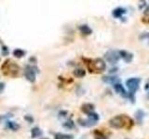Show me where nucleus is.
Segmentation results:
<instances>
[{
    "label": "nucleus",
    "instance_id": "16",
    "mask_svg": "<svg viewBox=\"0 0 149 139\" xmlns=\"http://www.w3.org/2000/svg\"><path fill=\"white\" fill-rule=\"evenodd\" d=\"M7 127L9 128V130L11 131H18L20 129V125L18 124L17 123H15V121H7Z\"/></svg>",
    "mask_w": 149,
    "mask_h": 139
},
{
    "label": "nucleus",
    "instance_id": "13",
    "mask_svg": "<svg viewBox=\"0 0 149 139\" xmlns=\"http://www.w3.org/2000/svg\"><path fill=\"white\" fill-rule=\"evenodd\" d=\"M79 31L81 32V33L84 34V35H90V34L92 33V29L91 28L87 25V24H83V25H80L78 27Z\"/></svg>",
    "mask_w": 149,
    "mask_h": 139
},
{
    "label": "nucleus",
    "instance_id": "33",
    "mask_svg": "<svg viewBox=\"0 0 149 139\" xmlns=\"http://www.w3.org/2000/svg\"><path fill=\"white\" fill-rule=\"evenodd\" d=\"M147 97H148V98H149V92L147 93Z\"/></svg>",
    "mask_w": 149,
    "mask_h": 139
},
{
    "label": "nucleus",
    "instance_id": "6",
    "mask_svg": "<svg viewBox=\"0 0 149 139\" xmlns=\"http://www.w3.org/2000/svg\"><path fill=\"white\" fill-rule=\"evenodd\" d=\"M104 58L105 60H107L109 63L111 64H116L118 63V60H119V54H118V51H116V50H109L105 53L104 55Z\"/></svg>",
    "mask_w": 149,
    "mask_h": 139
},
{
    "label": "nucleus",
    "instance_id": "3",
    "mask_svg": "<svg viewBox=\"0 0 149 139\" xmlns=\"http://www.w3.org/2000/svg\"><path fill=\"white\" fill-rule=\"evenodd\" d=\"M83 60L86 62V66L88 67V70L90 72H96V73H100L105 71L106 64L104 60L102 58H95V60H86L83 58Z\"/></svg>",
    "mask_w": 149,
    "mask_h": 139
},
{
    "label": "nucleus",
    "instance_id": "15",
    "mask_svg": "<svg viewBox=\"0 0 149 139\" xmlns=\"http://www.w3.org/2000/svg\"><path fill=\"white\" fill-rule=\"evenodd\" d=\"M74 76H76V78H83L85 75H86V71L82 68H77L76 70H74L73 71Z\"/></svg>",
    "mask_w": 149,
    "mask_h": 139
},
{
    "label": "nucleus",
    "instance_id": "26",
    "mask_svg": "<svg viewBox=\"0 0 149 139\" xmlns=\"http://www.w3.org/2000/svg\"><path fill=\"white\" fill-rule=\"evenodd\" d=\"M140 39L141 40H144V39L149 40V33H144L143 34H141V35H140Z\"/></svg>",
    "mask_w": 149,
    "mask_h": 139
},
{
    "label": "nucleus",
    "instance_id": "30",
    "mask_svg": "<svg viewBox=\"0 0 149 139\" xmlns=\"http://www.w3.org/2000/svg\"><path fill=\"white\" fill-rule=\"evenodd\" d=\"M116 71H118V68H114V69H111L109 71V72L110 73H114V72H116Z\"/></svg>",
    "mask_w": 149,
    "mask_h": 139
},
{
    "label": "nucleus",
    "instance_id": "8",
    "mask_svg": "<svg viewBox=\"0 0 149 139\" xmlns=\"http://www.w3.org/2000/svg\"><path fill=\"white\" fill-rule=\"evenodd\" d=\"M113 87H114L115 91L118 93V94H119V95L121 96L125 97V98H127V97H128V92L126 91L125 88L123 87V85L120 83H116V85H113Z\"/></svg>",
    "mask_w": 149,
    "mask_h": 139
},
{
    "label": "nucleus",
    "instance_id": "22",
    "mask_svg": "<svg viewBox=\"0 0 149 139\" xmlns=\"http://www.w3.org/2000/svg\"><path fill=\"white\" fill-rule=\"evenodd\" d=\"M94 135H95V139H108L107 135H105L104 133H102V132L99 130H96L94 132Z\"/></svg>",
    "mask_w": 149,
    "mask_h": 139
},
{
    "label": "nucleus",
    "instance_id": "11",
    "mask_svg": "<svg viewBox=\"0 0 149 139\" xmlns=\"http://www.w3.org/2000/svg\"><path fill=\"white\" fill-rule=\"evenodd\" d=\"M102 81L106 83H109V85H116V83H120V79L118 77H116V76H110V75H107V76H104L102 77Z\"/></svg>",
    "mask_w": 149,
    "mask_h": 139
},
{
    "label": "nucleus",
    "instance_id": "7",
    "mask_svg": "<svg viewBox=\"0 0 149 139\" xmlns=\"http://www.w3.org/2000/svg\"><path fill=\"white\" fill-rule=\"evenodd\" d=\"M119 57L123 58V60L126 62V63H130L133 60V54L130 53L129 51L126 50H120L118 51Z\"/></svg>",
    "mask_w": 149,
    "mask_h": 139
},
{
    "label": "nucleus",
    "instance_id": "2",
    "mask_svg": "<svg viewBox=\"0 0 149 139\" xmlns=\"http://www.w3.org/2000/svg\"><path fill=\"white\" fill-rule=\"evenodd\" d=\"M20 66L15 61H13L10 58H8L4 61V63L1 66V71L5 76L11 78H16L20 75Z\"/></svg>",
    "mask_w": 149,
    "mask_h": 139
},
{
    "label": "nucleus",
    "instance_id": "18",
    "mask_svg": "<svg viewBox=\"0 0 149 139\" xmlns=\"http://www.w3.org/2000/svg\"><path fill=\"white\" fill-rule=\"evenodd\" d=\"M144 112L142 109H139V110H137L136 111V113H135V118H136V120L138 121V123H143V120H144Z\"/></svg>",
    "mask_w": 149,
    "mask_h": 139
},
{
    "label": "nucleus",
    "instance_id": "28",
    "mask_svg": "<svg viewBox=\"0 0 149 139\" xmlns=\"http://www.w3.org/2000/svg\"><path fill=\"white\" fill-rule=\"evenodd\" d=\"M5 83H2V82H0V94L3 93V91H4V89H5Z\"/></svg>",
    "mask_w": 149,
    "mask_h": 139
},
{
    "label": "nucleus",
    "instance_id": "10",
    "mask_svg": "<svg viewBox=\"0 0 149 139\" xmlns=\"http://www.w3.org/2000/svg\"><path fill=\"white\" fill-rule=\"evenodd\" d=\"M127 13V9H124V8H121V7H119V8H116L113 10V17L116 19H122L123 15H125Z\"/></svg>",
    "mask_w": 149,
    "mask_h": 139
},
{
    "label": "nucleus",
    "instance_id": "27",
    "mask_svg": "<svg viewBox=\"0 0 149 139\" xmlns=\"http://www.w3.org/2000/svg\"><path fill=\"white\" fill-rule=\"evenodd\" d=\"M2 55L3 56L9 55V48H8V47L3 46V47H2Z\"/></svg>",
    "mask_w": 149,
    "mask_h": 139
},
{
    "label": "nucleus",
    "instance_id": "25",
    "mask_svg": "<svg viewBox=\"0 0 149 139\" xmlns=\"http://www.w3.org/2000/svg\"><path fill=\"white\" fill-rule=\"evenodd\" d=\"M67 114H68V111L67 110H61L59 112V117L60 118H65L67 116Z\"/></svg>",
    "mask_w": 149,
    "mask_h": 139
},
{
    "label": "nucleus",
    "instance_id": "34",
    "mask_svg": "<svg viewBox=\"0 0 149 139\" xmlns=\"http://www.w3.org/2000/svg\"><path fill=\"white\" fill-rule=\"evenodd\" d=\"M41 139H49V138H45V137H44V138H41Z\"/></svg>",
    "mask_w": 149,
    "mask_h": 139
},
{
    "label": "nucleus",
    "instance_id": "23",
    "mask_svg": "<svg viewBox=\"0 0 149 139\" xmlns=\"http://www.w3.org/2000/svg\"><path fill=\"white\" fill-rule=\"evenodd\" d=\"M142 20H143V22L144 23H149V6L144 9V17H143V19H142Z\"/></svg>",
    "mask_w": 149,
    "mask_h": 139
},
{
    "label": "nucleus",
    "instance_id": "9",
    "mask_svg": "<svg viewBox=\"0 0 149 139\" xmlns=\"http://www.w3.org/2000/svg\"><path fill=\"white\" fill-rule=\"evenodd\" d=\"M77 123H78V124L81 125V126L88 127V128L94 126V125L97 123L96 121H93L90 119H81V118H78V119H77Z\"/></svg>",
    "mask_w": 149,
    "mask_h": 139
},
{
    "label": "nucleus",
    "instance_id": "21",
    "mask_svg": "<svg viewBox=\"0 0 149 139\" xmlns=\"http://www.w3.org/2000/svg\"><path fill=\"white\" fill-rule=\"evenodd\" d=\"M88 119H90L91 121H96V123H98V121L100 120V117H99V114L96 113V112H91L90 114H88Z\"/></svg>",
    "mask_w": 149,
    "mask_h": 139
},
{
    "label": "nucleus",
    "instance_id": "29",
    "mask_svg": "<svg viewBox=\"0 0 149 139\" xmlns=\"http://www.w3.org/2000/svg\"><path fill=\"white\" fill-rule=\"evenodd\" d=\"M146 6V1H143V2H140V5H139V9H143L144 7Z\"/></svg>",
    "mask_w": 149,
    "mask_h": 139
},
{
    "label": "nucleus",
    "instance_id": "17",
    "mask_svg": "<svg viewBox=\"0 0 149 139\" xmlns=\"http://www.w3.org/2000/svg\"><path fill=\"white\" fill-rule=\"evenodd\" d=\"M13 56L15 58H23L25 56V51L23 50V49H21V48H16V49H14L13 50Z\"/></svg>",
    "mask_w": 149,
    "mask_h": 139
},
{
    "label": "nucleus",
    "instance_id": "19",
    "mask_svg": "<svg viewBox=\"0 0 149 139\" xmlns=\"http://www.w3.org/2000/svg\"><path fill=\"white\" fill-rule=\"evenodd\" d=\"M72 134H61L57 133L54 135V139H73Z\"/></svg>",
    "mask_w": 149,
    "mask_h": 139
},
{
    "label": "nucleus",
    "instance_id": "31",
    "mask_svg": "<svg viewBox=\"0 0 149 139\" xmlns=\"http://www.w3.org/2000/svg\"><path fill=\"white\" fill-rule=\"evenodd\" d=\"M29 60H30V62H31V61H34L33 63H35V62H37V58H35V57H32V58H30Z\"/></svg>",
    "mask_w": 149,
    "mask_h": 139
},
{
    "label": "nucleus",
    "instance_id": "20",
    "mask_svg": "<svg viewBox=\"0 0 149 139\" xmlns=\"http://www.w3.org/2000/svg\"><path fill=\"white\" fill-rule=\"evenodd\" d=\"M63 127H65V128H66V129H68V130L74 129V121L72 119L67 120L65 123H63Z\"/></svg>",
    "mask_w": 149,
    "mask_h": 139
},
{
    "label": "nucleus",
    "instance_id": "1",
    "mask_svg": "<svg viewBox=\"0 0 149 139\" xmlns=\"http://www.w3.org/2000/svg\"><path fill=\"white\" fill-rule=\"evenodd\" d=\"M109 125L115 129H132L134 125V121L125 114H120L109 120Z\"/></svg>",
    "mask_w": 149,
    "mask_h": 139
},
{
    "label": "nucleus",
    "instance_id": "4",
    "mask_svg": "<svg viewBox=\"0 0 149 139\" xmlns=\"http://www.w3.org/2000/svg\"><path fill=\"white\" fill-rule=\"evenodd\" d=\"M141 83V79L140 78H130L126 81V85L129 92H128V98H129L132 103L135 102V93L138 89H139Z\"/></svg>",
    "mask_w": 149,
    "mask_h": 139
},
{
    "label": "nucleus",
    "instance_id": "14",
    "mask_svg": "<svg viewBox=\"0 0 149 139\" xmlns=\"http://www.w3.org/2000/svg\"><path fill=\"white\" fill-rule=\"evenodd\" d=\"M42 134H43V132H42V130H40L39 127L32 128V130H31V137L32 138L39 137V136H41Z\"/></svg>",
    "mask_w": 149,
    "mask_h": 139
},
{
    "label": "nucleus",
    "instance_id": "32",
    "mask_svg": "<svg viewBox=\"0 0 149 139\" xmlns=\"http://www.w3.org/2000/svg\"><path fill=\"white\" fill-rule=\"evenodd\" d=\"M148 88H149V82L146 83V85H145V86H144V89L145 90H148Z\"/></svg>",
    "mask_w": 149,
    "mask_h": 139
},
{
    "label": "nucleus",
    "instance_id": "24",
    "mask_svg": "<svg viewBox=\"0 0 149 139\" xmlns=\"http://www.w3.org/2000/svg\"><path fill=\"white\" fill-rule=\"evenodd\" d=\"M24 120L27 121L29 123H34V118L32 117L31 115H25V116H24Z\"/></svg>",
    "mask_w": 149,
    "mask_h": 139
},
{
    "label": "nucleus",
    "instance_id": "12",
    "mask_svg": "<svg viewBox=\"0 0 149 139\" xmlns=\"http://www.w3.org/2000/svg\"><path fill=\"white\" fill-rule=\"evenodd\" d=\"M94 109H95V107L93 104H91V103H85L81 106V110H82V112L87 114V115L91 112H93Z\"/></svg>",
    "mask_w": 149,
    "mask_h": 139
},
{
    "label": "nucleus",
    "instance_id": "5",
    "mask_svg": "<svg viewBox=\"0 0 149 139\" xmlns=\"http://www.w3.org/2000/svg\"><path fill=\"white\" fill-rule=\"evenodd\" d=\"M37 72H39L38 69L35 66L32 65H27L25 69H24V76L28 82L30 83H35V77H37Z\"/></svg>",
    "mask_w": 149,
    "mask_h": 139
}]
</instances>
